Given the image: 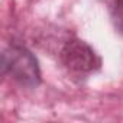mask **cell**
I'll list each match as a JSON object with an SVG mask.
<instances>
[{
	"label": "cell",
	"mask_w": 123,
	"mask_h": 123,
	"mask_svg": "<svg viewBox=\"0 0 123 123\" xmlns=\"http://www.w3.org/2000/svg\"><path fill=\"white\" fill-rule=\"evenodd\" d=\"M2 71L22 86L36 87L41 83V70L33 54L20 45H12L2 54Z\"/></svg>",
	"instance_id": "cell-1"
},
{
	"label": "cell",
	"mask_w": 123,
	"mask_h": 123,
	"mask_svg": "<svg viewBox=\"0 0 123 123\" xmlns=\"http://www.w3.org/2000/svg\"><path fill=\"white\" fill-rule=\"evenodd\" d=\"M61 59L74 73H91L101 65V59L96 51L80 39H73L65 43L61 51Z\"/></svg>",
	"instance_id": "cell-2"
},
{
	"label": "cell",
	"mask_w": 123,
	"mask_h": 123,
	"mask_svg": "<svg viewBox=\"0 0 123 123\" xmlns=\"http://www.w3.org/2000/svg\"><path fill=\"white\" fill-rule=\"evenodd\" d=\"M113 20H114V26L123 35V0H114V5H113Z\"/></svg>",
	"instance_id": "cell-3"
}]
</instances>
